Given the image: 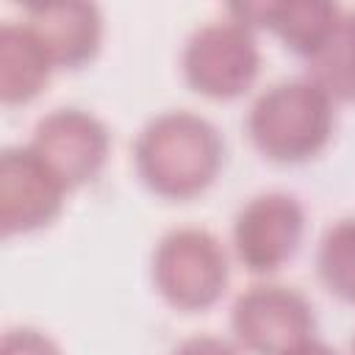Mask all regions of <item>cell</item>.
Wrapping results in <instances>:
<instances>
[{"label":"cell","mask_w":355,"mask_h":355,"mask_svg":"<svg viewBox=\"0 0 355 355\" xmlns=\"http://www.w3.org/2000/svg\"><path fill=\"white\" fill-rule=\"evenodd\" d=\"M222 139L216 128L191 111H166L150 119L136 144L133 161L141 183L164 200H191L219 175Z\"/></svg>","instance_id":"obj_1"},{"label":"cell","mask_w":355,"mask_h":355,"mask_svg":"<svg viewBox=\"0 0 355 355\" xmlns=\"http://www.w3.org/2000/svg\"><path fill=\"white\" fill-rule=\"evenodd\" d=\"M333 100L311 80H283L258 94L247 114V133L261 155L302 164L333 136Z\"/></svg>","instance_id":"obj_2"},{"label":"cell","mask_w":355,"mask_h":355,"mask_svg":"<svg viewBox=\"0 0 355 355\" xmlns=\"http://www.w3.org/2000/svg\"><path fill=\"white\" fill-rule=\"evenodd\" d=\"M153 283L178 311L211 308L227 286V255L202 227L169 230L153 252Z\"/></svg>","instance_id":"obj_3"},{"label":"cell","mask_w":355,"mask_h":355,"mask_svg":"<svg viewBox=\"0 0 355 355\" xmlns=\"http://www.w3.org/2000/svg\"><path fill=\"white\" fill-rule=\"evenodd\" d=\"M261 69L255 36L241 22H208L197 28L183 47L186 83L214 100L244 94Z\"/></svg>","instance_id":"obj_4"},{"label":"cell","mask_w":355,"mask_h":355,"mask_svg":"<svg viewBox=\"0 0 355 355\" xmlns=\"http://www.w3.org/2000/svg\"><path fill=\"white\" fill-rule=\"evenodd\" d=\"M236 338L255 355H286L313 338V311L308 300L286 286H252L230 313Z\"/></svg>","instance_id":"obj_5"},{"label":"cell","mask_w":355,"mask_h":355,"mask_svg":"<svg viewBox=\"0 0 355 355\" xmlns=\"http://www.w3.org/2000/svg\"><path fill=\"white\" fill-rule=\"evenodd\" d=\"M305 230V214L297 197L266 191L252 197L233 219L236 258L252 275H269L294 258Z\"/></svg>","instance_id":"obj_6"},{"label":"cell","mask_w":355,"mask_h":355,"mask_svg":"<svg viewBox=\"0 0 355 355\" xmlns=\"http://www.w3.org/2000/svg\"><path fill=\"white\" fill-rule=\"evenodd\" d=\"M69 189L31 147H6L0 155V227L6 236L50 225Z\"/></svg>","instance_id":"obj_7"},{"label":"cell","mask_w":355,"mask_h":355,"mask_svg":"<svg viewBox=\"0 0 355 355\" xmlns=\"http://www.w3.org/2000/svg\"><path fill=\"white\" fill-rule=\"evenodd\" d=\"M31 147L64 180L67 189L100 175L108 158V128L83 108H55L36 122Z\"/></svg>","instance_id":"obj_8"},{"label":"cell","mask_w":355,"mask_h":355,"mask_svg":"<svg viewBox=\"0 0 355 355\" xmlns=\"http://www.w3.org/2000/svg\"><path fill=\"white\" fill-rule=\"evenodd\" d=\"M233 22L244 28H269L297 55L313 58L341 28L344 11L327 0H288V3H244L230 8Z\"/></svg>","instance_id":"obj_9"},{"label":"cell","mask_w":355,"mask_h":355,"mask_svg":"<svg viewBox=\"0 0 355 355\" xmlns=\"http://www.w3.org/2000/svg\"><path fill=\"white\" fill-rule=\"evenodd\" d=\"M25 25L33 31L53 67L78 69L89 64L103 39V17L94 3L67 0L25 8Z\"/></svg>","instance_id":"obj_10"},{"label":"cell","mask_w":355,"mask_h":355,"mask_svg":"<svg viewBox=\"0 0 355 355\" xmlns=\"http://www.w3.org/2000/svg\"><path fill=\"white\" fill-rule=\"evenodd\" d=\"M53 61L22 22L0 25V100L6 105H19L33 100L50 80Z\"/></svg>","instance_id":"obj_11"},{"label":"cell","mask_w":355,"mask_h":355,"mask_svg":"<svg viewBox=\"0 0 355 355\" xmlns=\"http://www.w3.org/2000/svg\"><path fill=\"white\" fill-rule=\"evenodd\" d=\"M308 80L330 100H355V28L349 14H344L336 36L313 58H308Z\"/></svg>","instance_id":"obj_12"},{"label":"cell","mask_w":355,"mask_h":355,"mask_svg":"<svg viewBox=\"0 0 355 355\" xmlns=\"http://www.w3.org/2000/svg\"><path fill=\"white\" fill-rule=\"evenodd\" d=\"M316 272L324 288L355 305V216L330 225L316 250Z\"/></svg>","instance_id":"obj_13"},{"label":"cell","mask_w":355,"mask_h":355,"mask_svg":"<svg viewBox=\"0 0 355 355\" xmlns=\"http://www.w3.org/2000/svg\"><path fill=\"white\" fill-rule=\"evenodd\" d=\"M0 355H61L58 344L33 327H14L0 341Z\"/></svg>","instance_id":"obj_14"},{"label":"cell","mask_w":355,"mask_h":355,"mask_svg":"<svg viewBox=\"0 0 355 355\" xmlns=\"http://www.w3.org/2000/svg\"><path fill=\"white\" fill-rule=\"evenodd\" d=\"M172 355H239V349L219 336H191L180 341Z\"/></svg>","instance_id":"obj_15"},{"label":"cell","mask_w":355,"mask_h":355,"mask_svg":"<svg viewBox=\"0 0 355 355\" xmlns=\"http://www.w3.org/2000/svg\"><path fill=\"white\" fill-rule=\"evenodd\" d=\"M286 355H336L327 344H322V341H316V338H308V341H302L300 347H294L291 352H286Z\"/></svg>","instance_id":"obj_16"},{"label":"cell","mask_w":355,"mask_h":355,"mask_svg":"<svg viewBox=\"0 0 355 355\" xmlns=\"http://www.w3.org/2000/svg\"><path fill=\"white\" fill-rule=\"evenodd\" d=\"M349 22H352V28H355V14H349Z\"/></svg>","instance_id":"obj_17"},{"label":"cell","mask_w":355,"mask_h":355,"mask_svg":"<svg viewBox=\"0 0 355 355\" xmlns=\"http://www.w3.org/2000/svg\"><path fill=\"white\" fill-rule=\"evenodd\" d=\"M352 355H355V338H352Z\"/></svg>","instance_id":"obj_18"}]
</instances>
